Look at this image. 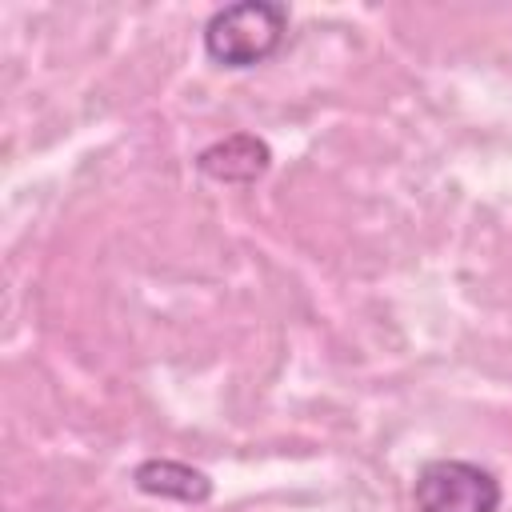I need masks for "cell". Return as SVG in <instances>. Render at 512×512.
Segmentation results:
<instances>
[{"label": "cell", "instance_id": "6da1fadb", "mask_svg": "<svg viewBox=\"0 0 512 512\" xmlns=\"http://www.w3.org/2000/svg\"><path fill=\"white\" fill-rule=\"evenodd\" d=\"M288 8L276 0H240L216 8L204 24V56L220 68H256L280 52Z\"/></svg>", "mask_w": 512, "mask_h": 512}, {"label": "cell", "instance_id": "7a4b0ae2", "mask_svg": "<svg viewBox=\"0 0 512 512\" xmlns=\"http://www.w3.org/2000/svg\"><path fill=\"white\" fill-rule=\"evenodd\" d=\"M412 500L416 512H500L504 488L492 468L440 456L416 472Z\"/></svg>", "mask_w": 512, "mask_h": 512}, {"label": "cell", "instance_id": "3957f363", "mask_svg": "<svg viewBox=\"0 0 512 512\" xmlns=\"http://www.w3.org/2000/svg\"><path fill=\"white\" fill-rule=\"evenodd\" d=\"M272 168V148L264 136L252 132H232L216 144H208L196 156V172L212 184H256Z\"/></svg>", "mask_w": 512, "mask_h": 512}, {"label": "cell", "instance_id": "277c9868", "mask_svg": "<svg viewBox=\"0 0 512 512\" xmlns=\"http://www.w3.org/2000/svg\"><path fill=\"white\" fill-rule=\"evenodd\" d=\"M132 484L144 496L156 500H176V504H208L212 500V476L204 468H192L184 460L168 456H148L132 468Z\"/></svg>", "mask_w": 512, "mask_h": 512}]
</instances>
